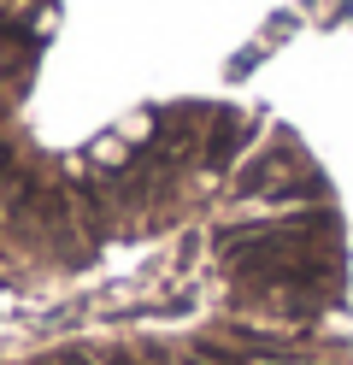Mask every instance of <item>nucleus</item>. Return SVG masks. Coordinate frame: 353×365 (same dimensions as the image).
I'll list each match as a JSON object with an SVG mask.
<instances>
[{
  "mask_svg": "<svg viewBox=\"0 0 353 365\" xmlns=\"http://www.w3.org/2000/svg\"><path fill=\"white\" fill-rule=\"evenodd\" d=\"M247 135H253V118H242V112H212V130H206V142H200V159L224 171L230 159L247 148Z\"/></svg>",
  "mask_w": 353,
  "mask_h": 365,
  "instance_id": "f257e3e1",
  "label": "nucleus"
}]
</instances>
